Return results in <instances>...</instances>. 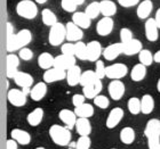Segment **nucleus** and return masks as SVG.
<instances>
[{
    "mask_svg": "<svg viewBox=\"0 0 160 149\" xmlns=\"http://www.w3.org/2000/svg\"><path fill=\"white\" fill-rule=\"evenodd\" d=\"M31 40H32V33H31L30 30H28V29L21 30L18 33L7 38V41H6L7 51L13 54L16 50L23 49V48H25L31 42Z\"/></svg>",
    "mask_w": 160,
    "mask_h": 149,
    "instance_id": "nucleus-1",
    "label": "nucleus"
},
{
    "mask_svg": "<svg viewBox=\"0 0 160 149\" xmlns=\"http://www.w3.org/2000/svg\"><path fill=\"white\" fill-rule=\"evenodd\" d=\"M49 137L54 143L62 147L69 146L72 139L71 130L68 129L67 126H62L58 124H54L49 128Z\"/></svg>",
    "mask_w": 160,
    "mask_h": 149,
    "instance_id": "nucleus-2",
    "label": "nucleus"
},
{
    "mask_svg": "<svg viewBox=\"0 0 160 149\" xmlns=\"http://www.w3.org/2000/svg\"><path fill=\"white\" fill-rule=\"evenodd\" d=\"M144 134L148 139V147L149 149L157 148L160 145V119H151L148 121Z\"/></svg>",
    "mask_w": 160,
    "mask_h": 149,
    "instance_id": "nucleus-3",
    "label": "nucleus"
},
{
    "mask_svg": "<svg viewBox=\"0 0 160 149\" xmlns=\"http://www.w3.org/2000/svg\"><path fill=\"white\" fill-rule=\"evenodd\" d=\"M16 14L27 20H33L38 15V7L32 0H22L16 5Z\"/></svg>",
    "mask_w": 160,
    "mask_h": 149,
    "instance_id": "nucleus-4",
    "label": "nucleus"
},
{
    "mask_svg": "<svg viewBox=\"0 0 160 149\" xmlns=\"http://www.w3.org/2000/svg\"><path fill=\"white\" fill-rule=\"evenodd\" d=\"M67 39V27L62 23H56L54 26L50 27L48 34V41L52 46H61L62 42Z\"/></svg>",
    "mask_w": 160,
    "mask_h": 149,
    "instance_id": "nucleus-5",
    "label": "nucleus"
},
{
    "mask_svg": "<svg viewBox=\"0 0 160 149\" xmlns=\"http://www.w3.org/2000/svg\"><path fill=\"white\" fill-rule=\"evenodd\" d=\"M14 81L17 86H21V89L23 90V92L25 95H30L31 92V86L33 84V77L32 75L25 72H17V74L14 76Z\"/></svg>",
    "mask_w": 160,
    "mask_h": 149,
    "instance_id": "nucleus-6",
    "label": "nucleus"
},
{
    "mask_svg": "<svg viewBox=\"0 0 160 149\" xmlns=\"http://www.w3.org/2000/svg\"><path fill=\"white\" fill-rule=\"evenodd\" d=\"M77 58L76 56H68V55H58V56L55 57V60H54V67L55 68H58V70L62 71H69L70 68H72L73 66H76L77 64Z\"/></svg>",
    "mask_w": 160,
    "mask_h": 149,
    "instance_id": "nucleus-7",
    "label": "nucleus"
},
{
    "mask_svg": "<svg viewBox=\"0 0 160 149\" xmlns=\"http://www.w3.org/2000/svg\"><path fill=\"white\" fill-rule=\"evenodd\" d=\"M128 73V67L122 63L112 64L107 66V77L111 80H120Z\"/></svg>",
    "mask_w": 160,
    "mask_h": 149,
    "instance_id": "nucleus-8",
    "label": "nucleus"
},
{
    "mask_svg": "<svg viewBox=\"0 0 160 149\" xmlns=\"http://www.w3.org/2000/svg\"><path fill=\"white\" fill-rule=\"evenodd\" d=\"M7 99L13 106L22 107L27 104V95L23 92V90L10 89L7 93Z\"/></svg>",
    "mask_w": 160,
    "mask_h": 149,
    "instance_id": "nucleus-9",
    "label": "nucleus"
},
{
    "mask_svg": "<svg viewBox=\"0 0 160 149\" xmlns=\"http://www.w3.org/2000/svg\"><path fill=\"white\" fill-rule=\"evenodd\" d=\"M20 66V57L15 54H8L6 57V75L8 79H14Z\"/></svg>",
    "mask_w": 160,
    "mask_h": 149,
    "instance_id": "nucleus-10",
    "label": "nucleus"
},
{
    "mask_svg": "<svg viewBox=\"0 0 160 149\" xmlns=\"http://www.w3.org/2000/svg\"><path fill=\"white\" fill-rule=\"evenodd\" d=\"M108 90H109V95L113 100H120L125 95V91H126V88H125V84H123L120 80H112L108 86Z\"/></svg>",
    "mask_w": 160,
    "mask_h": 149,
    "instance_id": "nucleus-11",
    "label": "nucleus"
},
{
    "mask_svg": "<svg viewBox=\"0 0 160 149\" xmlns=\"http://www.w3.org/2000/svg\"><path fill=\"white\" fill-rule=\"evenodd\" d=\"M101 55H103V49L98 41L93 40L89 43H87V60L96 63L100 59Z\"/></svg>",
    "mask_w": 160,
    "mask_h": 149,
    "instance_id": "nucleus-12",
    "label": "nucleus"
},
{
    "mask_svg": "<svg viewBox=\"0 0 160 149\" xmlns=\"http://www.w3.org/2000/svg\"><path fill=\"white\" fill-rule=\"evenodd\" d=\"M123 114H125V112L120 107H116L113 109H111V112L108 115L107 122H105L108 129L112 130L114 128H117V125H119V123L123 119Z\"/></svg>",
    "mask_w": 160,
    "mask_h": 149,
    "instance_id": "nucleus-13",
    "label": "nucleus"
},
{
    "mask_svg": "<svg viewBox=\"0 0 160 149\" xmlns=\"http://www.w3.org/2000/svg\"><path fill=\"white\" fill-rule=\"evenodd\" d=\"M145 37L150 42H156L159 38V27H158L154 18H148L144 24Z\"/></svg>",
    "mask_w": 160,
    "mask_h": 149,
    "instance_id": "nucleus-14",
    "label": "nucleus"
},
{
    "mask_svg": "<svg viewBox=\"0 0 160 149\" xmlns=\"http://www.w3.org/2000/svg\"><path fill=\"white\" fill-rule=\"evenodd\" d=\"M64 79H67V71L58 70L55 67L45 71L43 73V82L46 83H54L57 81H62Z\"/></svg>",
    "mask_w": 160,
    "mask_h": 149,
    "instance_id": "nucleus-15",
    "label": "nucleus"
},
{
    "mask_svg": "<svg viewBox=\"0 0 160 149\" xmlns=\"http://www.w3.org/2000/svg\"><path fill=\"white\" fill-rule=\"evenodd\" d=\"M113 26L114 22L111 17H103L96 24V32L101 37H107V35H109L112 32Z\"/></svg>",
    "mask_w": 160,
    "mask_h": 149,
    "instance_id": "nucleus-16",
    "label": "nucleus"
},
{
    "mask_svg": "<svg viewBox=\"0 0 160 149\" xmlns=\"http://www.w3.org/2000/svg\"><path fill=\"white\" fill-rule=\"evenodd\" d=\"M67 40L70 41V42H78V41H81L83 37V32L82 29H80L78 25L73 23V22H68L67 25Z\"/></svg>",
    "mask_w": 160,
    "mask_h": 149,
    "instance_id": "nucleus-17",
    "label": "nucleus"
},
{
    "mask_svg": "<svg viewBox=\"0 0 160 149\" xmlns=\"http://www.w3.org/2000/svg\"><path fill=\"white\" fill-rule=\"evenodd\" d=\"M103 89L102 80H97L96 82L92 83L89 86H86L82 88V95L87 99H95L97 96H100V92Z\"/></svg>",
    "mask_w": 160,
    "mask_h": 149,
    "instance_id": "nucleus-18",
    "label": "nucleus"
},
{
    "mask_svg": "<svg viewBox=\"0 0 160 149\" xmlns=\"http://www.w3.org/2000/svg\"><path fill=\"white\" fill-rule=\"evenodd\" d=\"M58 117L62 122L65 124L68 129L72 130L73 128H76V123L78 121V116L76 115L74 110H70V109H62L58 113Z\"/></svg>",
    "mask_w": 160,
    "mask_h": 149,
    "instance_id": "nucleus-19",
    "label": "nucleus"
},
{
    "mask_svg": "<svg viewBox=\"0 0 160 149\" xmlns=\"http://www.w3.org/2000/svg\"><path fill=\"white\" fill-rule=\"evenodd\" d=\"M121 54H123V43L121 42L112 43L103 50V57L107 60H114Z\"/></svg>",
    "mask_w": 160,
    "mask_h": 149,
    "instance_id": "nucleus-20",
    "label": "nucleus"
},
{
    "mask_svg": "<svg viewBox=\"0 0 160 149\" xmlns=\"http://www.w3.org/2000/svg\"><path fill=\"white\" fill-rule=\"evenodd\" d=\"M10 138L14 139L18 145L27 146L31 142V134L22 129H14L10 132Z\"/></svg>",
    "mask_w": 160,
    "mask_h": 149,
    "instance_id": "nucleus-21",
    "label": "nucleus"
},
{
    "mask_svg": "<svg viewBox=\"0 0 160 149\" xmlns=\"http://www.w3.org/2000/svg\"><path fill=\"white\" fill-rule=\"evenodd\" d=\"M72 22L82 30L83 29H88L92 25V20L85 12H76L72 15Z\"/></svg>",
    "mask_w": 160,
    "mask_h": 149,
    "instance_id": "nucleus-22",
    "label": "nucleus"
},
{
    "mask_svg": "<svg viewBox=\"0 0 160 149\" xmlns=\"http://www.w3.org/2000/svg\"><path fill=\"white\" fill-rule=\"evenodd\" d=\"M47 93V83L46 82H38L34 86H32L30 92L31 99L34 101H40L45 98Z\"/></svg>",
    "mask_w": 160,
    "mask_h": 149,
    "instance_id": "nucleus-23",
    "label": "nucleus"
},
{
    "mask_svg": "<svg viewBox=\"0 0 160 149\" xmlns=\"http://www.w3.org/2000/svg\"><path fill=\"white\" fill-rule=\"evenodd\" d=\"M143 50V44L140 40L133 39L130 42L123 44V54L126 56H133V55H137Z\"/></svg>",
    "mask_w": 160,
    "mask_h": 149,
    "instance_id": "nucleus-24",
    "label": "nucleus"
},
{
    "mask_svg": "<svg viewBox=\"0 0 160 149\" xmlns=\"http://www.w3.org/2000/svg\"><path fill=\"white\" fill-rule=\"evenodd\" d=\"M76 131L79 137H89L92 133V124L89 119H78L76 123Z\"/></svg>",
    "mask_w": 160,
    "mask_h": 149,
    "instance_id": "nucleus-25",
    "label": "nucleus"
},
{
    "mask_svg": "<svg viewBox=\"0 0 160 149\" xmlns=\"http://www.w3.org/2000/svg\"><path fill=\"white\" fill-rule=\"evenodd\" d=\"M81 70H80V67L78 65L73 66L72 68L67 72V81H68V84L70 86H76L77 84H80V79H81Z\"/></svg>",
    "mask_w": 160,
    "mask_h": 149,
    "instance_id": "nucleus-26",
    "label": "nucleus"
},
{
    "mask_svg": "<svg viewBox=\"0 0 160 149\" xmlns=\"http://www.w3.org/2000/svg\"><path fill=\"white\" fill-rule=\"evenodd\" d=\"M101 14L104 17H112L117 13V5L112 0H102L100 1Z\"/></svg>",
    "mask_w": 160,
    "mask_h": 149,
    "instance_id": "nucleus-27",
    "label": "nucleus"
},
{
    "mask_svg": "<svg viewBox=\"0 0 160 149\" xmlns=\"http://www.w3.org/2000/svg\"><path fill=\"white\" fill-rule=\"evenodd\" d=\"M152 7H153V5H152V1H151V0H144V1H142V2L138 5L137 10H136V14H137V16H138V18H141V20L148 18V17L150 16L151 12H152Z\"/></svg>",
    "mask_w": 160,
    "mask_h": 149,
    "instance_id": "nucleus-28",
    "label": "nucleus"
},
{
    "mask_svg": "<svg viewBox=\"0 0 160 149\" xmlns=\"http://www.w3.org/2000/svg\"><path fill=\"white\" fill-rule=\"evenodd\" d=\"M42 119H43V109L41 107H37V108H34L31 113H29L27 121L31 126H38L40 123L42 122Z\"/></svg>",
    "mask_w": 160,
    "mask_h": 149,
    "instance_id": "nucleus-29",
    "label": "nucleus"
},
{
    "mask_svg": "<svg viewBox=\"0 0 160 149\" xmlns=\"http://www.w3.org/2000/svg\"><path fill=\"white\" fill-rule=\"evenodd\" d=\"M54 60H55V58L49 53H42L38 57V65L40 68L47 71L54 67Z\"/></svg>",
    "mask_w": 160,
    "mask_h": 149,
    "instance_id": "nucleus-30",
    "label": "nucleus"
},
{
    "mask_svg": "<svg viewBox=\"0 0 160 149\" xmlns=\"http://www.w3.org/2000/svg\"><path fill=\"white\" fill-rule=\"evenodd\" d=\"M135 131H134L133 128H130V126H126V128H123L121 131H120V134H119V138H120V141L125 145H132V143L135 141Z\"/></svg>",
    "mask_w": 160,
    "mask_h": 149,
    "instance_id": "nucleus-31",
    "label": "nucleus"
},
{
    "mask_svg": "<svg viewBox=\"0 0 160 149\" xmlns=\"http://www.w3.org/2000/svg\"><path fill=\"white\" fill-rule=\"evenodd\" d=\"M74 113L78 119H90L94 115V107L90 104H83L79 107H74Z\"/></svg>",
    "mask_w": 160,
    "mask_h": 149,
    "instance_id": "nucleus-32",
    "label": "nucleus"
},
{
    "mask_svg": "<svg viewBox=\"0 0 160 149\" xmlns=\"http://www.w3.org/2000/svg\"><path fill=\"white\" fill-rule=\"evenodd\" d=\"M147 76V66H144L143 64H136L133 67V70L130 72V77L134 82H140L144 77Z\"/></svg>",
    "mask_w": 160,
    "mask_h": 149,
    "instance_id": "nucleus-33",
    "label": "nucleus"
},
{
    "mask_svg": "<svg viewBox=\"0 0 160 149\" xmlns=\"http://www.w3.org/2000/svg\"><path fill=\"white\" fill-rule=\"evenodd\" d=\"M141 107H142V113L145 115H149L152 113L154 108V100L151 95H144L141 99Z\"/></svg>",
    "mask_w": 160,
    "mask_h": 149,
    "instance_id": "nucleus-34",
    "label": "nucleus"
},
{
    "mask_svg": "<svg viewBox=\"0 0 160 149\" xmlns=\"http://www.w3.org/2000/svg\"><path fill=\"white\" fill-rule=\"evenodd\" d=\"M97 80H100V79L97 77L95 71H85V72H82V74H81L80 86H82V88H83V86H89L92 83L96 82Z\"/></svg>",
    "mask_w": 160,
    "mask_h": 149,
    "instance_id": "nucleus-35",
    "label": "nucleus"
},
{
    "mask_svg": "<svg viewBox=\"0 0 160 149\" xmlns=\"http://www.w3.org/2000/svg\"><path fill=\"white\" fill-rule=\"evenodd\" d=\"M41 18H42V22L46 24L47 26L52 27L56 23H58V22H57L56 15H55L50 9H48V8H46V9H43L42 12H41Z\"/></svg>",
    "mask_w": 160,
    "mask_h": 149,
    "instance_id": "nucleus-36",
    "label": "nucleus"
},
{
    "mask_svg": "<svg viewBox=\"0 0 160 149\" xmlns=\"http://www.w3.org/2000/svg\"><path fill=\"white\" fill-rule=\"evenodd\" d=\"M85 13L88 15V17H89L90 20H94V18H96V17L101 14L100 2H98V1H93V2H90L89 5L86 7V10H85Z\"/></svg>",
    "mask_w": 160,
    "mask_h": 149,
    "instance_id": "nucleus-37",
    "label": "nucleus"
},
{
    "mask_svg": "<svg viewBox=\"0 0 160 149\" xmlns=\"http://www.w3.org/2000/svg\"><path fill=\"white\" fill-rule=\"evenodd\" d=\"M128 110L130 114L133 115H138L140 113H142V107H141V99H138L137 97H132L128 100Z\"/></svg>",
    "mask_w": 160,
    "mask_h": 149,
    "instance_id": "nucleus-38",
    "label": "nucleus"
},
{
    "mask_svg": "<svg viewBox=\"0 0 160 149\" xmlns=\"http://www.w3.org/2000/svg\"><path fill=\"white\" fill-rule=\"evenodd\" d=\"M76 46V54L74 56L77 59L80 60H87V44L83 43L82 41H78L74 43Z\"/></svg>",
    "mask_w": 160,
    "mask_h": 149,
    "instance_id": "nucleus-39",
    "label": "nucleus"
},
{
    "mask_svg": "<svg viewBox=\"0 0 160 149\" xmlns=\"http://www.w3.org/2000/svg\"><path fill=\"white\" fill-rule=\"evenodd\" d=\"M138 60H140L141 64H143L144 66H150L151 64L153 63V55L151 53L150 50L148 49H143L138 54Z\"/></svg>",
    "mask_w": 160,
    "mask_h": 149,
    "instance_id": "nucleus-40",
    "label": "nucleus"
},
{
    "mask_svg": "<svg viewBox=\"0 0 160 149\" xmlns=\"http://www.w3.org/2000/svg\"><path fill=\"white\" fill-rule=\"evenodd\" d=\"M94 100V105H96L98 108H101V109H107L108 107L110 106V100L108 99L107 96H102V95H100V96H97Z\"/></svg>",
    "mask_w": 160,
    "mask_h": 149,
    "instance_id": "nucleus-41",
    "label": "nucleus"
},
{
    "mask_svg": "<svg viewBox=\"0 0 160 149\" xmlns=\"http://www.w3.org/2000/svg\"><path fill=\"white\" fill-rule=\"evenodd\" d=\"M133 39H134L133 32H132L129 29H127V27H122V29L120 30V42L121 43L126 44V43L130 42Z\"/></svg>",
    "mask_w": 160,
    "mask_h": 149,
    "instance_id": "nucleus-42",
    "label": "nucleus"
},
{
    "mask_svg": "<svg viewBox=\"0 0 160 149\" xmlns=\"http://www.w3.org/2000/svg\"><path fill=\"white\" fill-rule=\"evenodd\" d=\"M61 6L68 13H76V10L78 8V5L74 2L73 0H62Z\"/></svg>",
    "mask_w": 160,
    "mask_h": 149,
    "instance_id": "nucleus-43",
    "label": "nucleus"
},
{
    "mask_svg": "<svg viewBox=\"0 0 160 149\" xmlns=\"http://www.w3.org/2000/svg\"><path fill=\"white\" fill-rule=\"evenodd\" d=\"M92 140L89 137H79L76 142V149H90Z\"/></svg>",
    "mask_w": 160,
    "mask_h": 149,
    "instance_id": "nucleus-44",
    "label": "nucleus"
},
{
    "mask_svg": "<svg viewBox=\"0 0 160 149\" xmlns=\"http://www.w3.org/2000/svg\"><path fill=\"white\" fill-rule=\"evenodd\" d=\"M95 73H96L97 77L100 80H102L103 77L107 76V66L104 65V63L102 60H97L96 62V67H95Z\"/></svg>",
    "mask_w": 160,
    "mask_h": 149,
    "instance_id": "nucleus-45",
    "label": "nucleus"
},
{
    "mask_svg": "<svg viewBox=\"0 0 160 149\" xmlns=\"http://www.w3.org/2000/svg\"><path fill=\"white\" fill-rule=\"evenodd\" d=\"M62 54L63 55H68V56H74V54H76V46H74V43L72 42H67L62 44Z\"/></svg>",
    "mask_w": 160,
    "mask_h": 149,
    "instance_id": "nucleus-46",
    "label": "nucleus"
},
{
    "mask_svg": "<svg viewBox=\"0 0 160 149\" xmlns=\"http://www.w3.org/2000/svg\"><path fill=\"white\" fill-rule=\"evenodd\" d=\"M18 57H20L21 59L25 60V62H29V60L32 59V57H33V53H32V50L29 49L28 47L23 48V49L20 50V53H18Z\"/></svg>",
    "mask_w": 160,
    "mask_h": 149,
    "instance_id": "nucleus-47",
    "label": "nucleus"
},
{
    "mask_svg": "<svg viewBox=\"0 0 160 149\" xmlns=\"http://www.w3.org/2000/svg\"><path fill=\"white\" fill-rule=\"evenodd\" d=\"M85 99H86V97L83 96V95L76 93V95H73V97H72V104H73L74 107H79L85 104Z\"/></svg>",
    "mask_w": 160,
    "mask_h": 149,
    "instance_id": "nucleus-48",
    "label": "nucleus"
},
{
    "mask_svg": "<svg viewBox=\"0 0 160 149\" xmlns=\"http://www.w3.org/2000/svg\"><path fill=\"white\" fill-rule=\"evenodd\" d=\"M138 2H140V0H118V3L125 8H129L135 5H138Z\"/></svg>",
    "mask_w": 160,
    "mask_h": 149,
    "instance_id": "nucleus-49",
    "label": "nucleus"
},
{
    "mask_svg": "<svg viewBox=\"0 0 160 149\" xmlns=\"http://www.w3.org/2000/svg\"><path fill=\"white\" fill-rule=\"evenodd\" d=\"M6 149H18V143L14 139H8L6 142Z\"/></svg>",
    "mask_w": 160,
    "mask_h": 149,
    "instance_id": "nucleus-50",
    "label": "nucleus"
},
{
    "mask_svg": "<svg viewBox=\"0 0 160 149\" xmlns=\"http://www.w3.org/2000/svg\"><path fill=\"white\" fill-rule=\"evenodd\" d=\"M14 29H13V25H12V23H9V22H7V38L12 37V35H14Z\"/></svg>",
    "mask_w": 160,
    "mask_h": 149,
    "instance_id": "nucleus-51",
    "label": "nucleus"
},
{
    "mask_svg": "<svg viewBox=\"0 0 160 149\" xmlns=\"http://www.w3.org/2000/svg\"><path fill=\"white\" fill-rule=\"evenodd\" d=\"M154 20H156V23H157L158 27L160 29V8L157 10V13H156V17H154Z\"/></svg>",
    "mask_w": 160,
    "mask_h": 149,
    "instance_id": "nucleus-52",
    "label": "nucleus"
},
{
    "mask_svg": "<svg viewBox=\"0 0 160 149\" xmlns=\"http://www.w3.org/2000/svg\"><path fill=\"white\" fill-rule=\"evenodd\" d=\"M153 59L156 63H160V50H158L157 53L153 55Z\"/></svg>",
    "mask_w": 160,
    "mask_h": 149,
    "instance_id": "nucleus-53",
    "label": "nucleus"
},
{
    "mask_svg": "<svg viewBox=\"0 0 160 149\" xmlns=\"http://www.w3.org/2000/svg\"><path fill=\"white\" fill-rule=\"evenodd\" d=\"M74 2L77 3L78 6H81V5H82L83 2H85V0H73Z\"/></svg>",
    "mask_w": 160,
    "mask_h": 149,
    "instance_id": "nucleus-54",
    "label": "nucleus"
},
{
    "mask_svg": "<svg viewBox=\"0 0 160 149\" xmlns=\"http://www.w3.org/2000/svg\"><path fill=\"white\" fill-rule=\"evenodd\" d=\"M37 3H39V5H43L45 2H47V0H34Z\"/></svg>",
    "mask_w": 160,
    "mask_h": 149,
    "instance_id": "nucleus-55",
    "label": "nucleus"
},
{
    "mask_svg": "<svg viewBox=\"0 0 160 149\" xmlns=\"http://www.w3.org/2000/svg\"><path fill=\"white\" fill-rule=\"evenodd\" d=\"M157 90H158V92H160V79L158 80V82H157Z\"/></svg>",
    "mask_w": 160,
    "mask_h": 149,
    "instance_id": "nucleus-56",
    "label": "nucleus"
},
{
    "mask_svg": "<svg viewBox=\"0 0 160 149\" xmlns=\"http://www.w3.org/2000/svg\"><path fill=\"white\" fill-rule=\"evenodd\" d=\"M36 149H46V148H43V147H37Z\"/></svg>",
    "mask_w": 160,
    "mask_h": 149,
    "instance_id": "nucleus-57",
    "label": "nucleus"
},
{
    "mask_svg": "<svg viewBox=\"0 0 160 149\" xmlns=\"http://www.w3.org/2000/svg\"><path fill=\"white\" fill-rule=\"evenodd\" d=\"M154 149H160V145H159V146L157 147V148H154Z\"/></svg>",
    "mask_w": 160,
    "mask_h": 149,
    "instance_id": "nucleus-58",
    "label": "nucleus"
},
{
    "mask_svg": "<svg viewBox=\"0 0 160 149\" xmlns=\"http://www.w3.org/2000/svg\"><path fill=\"white\" fill-rule=\"evenodd\" d=\"M111 149H116V148H111Z\"/></svg>",
    "mask_w": 160,
    "mask_h": 149,
    "instance_id": "nucleus-59",
    "label": "nucleus"
}]
</instances>
